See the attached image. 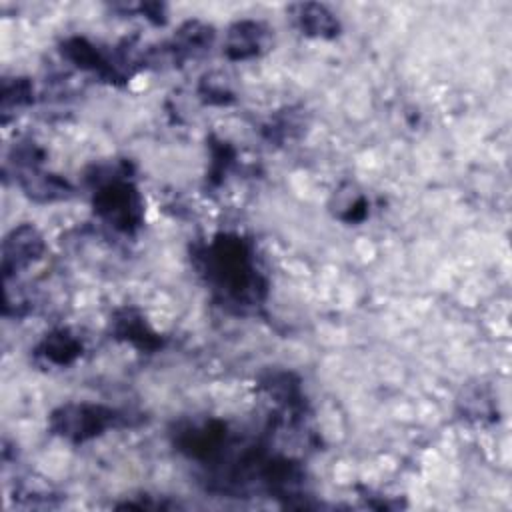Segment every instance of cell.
Here are the masks:
<instances>
[{
	"label": "cell",
	"instance_id": "cell-1",
	"mask_svg": "<svg viewBox=\"0 0 512 512\" xmlns=\"http://www.w3.org/2000/svg\"><path fill=\"white\" fill-rule=\"evenodd\" d=\"M208 282L240 306L256 304L264 294L248 244L238 236H218L202 256Z\"/></svg>",
	"mask_w": 512,
	"mask_h": 512
},
{
	"label": "cell",
	"instance_id": "cell-2",
	"mask_svg": "<svg viewBox=\"0 0 512 512\" xmlns=\"http://www.w3.org/2000/svg\"><path fill=\"white\" fill-rule=\"evenodd\" d=\"M94 212L114 230L128 234L142 224V198L122 170L100 182L94 192Z\"/></svg>",
	"mask_w": 512,
	"mask_h": 512
},
{
	"label": "cell",
	"instance_id": "cell-3",
	"mask_svg": "<svg viewBox=\"0 0 512 512\" xmlns=\"http://www.w3.org/2000/svg\"><path fill=\"white\" fill-rule=\"evenodd\" d=\"M120 414L102 404H64L50 416V428L54 434L80 444L100 436L104 430L120 424Z\"/></svg>",
	"mask_w": 512,
	"mask_h": 512
},
{
	"label": "cell",
	"instance_id": "cell-4",
	"mask_svg": "<svg viewBox=\"0 0 512 512\" xmlns=\"http://www.w3.org/2000/svg\"><path fill=\"white\" fill-rule=\"evenodd\" d=\"M44 238L30 224L16 226L2 244V272L4 278L24 270L44 254Z\"/></svg>",
	"mask_w": 512,
	"mask_h": 512
},
{
	"label": "cell",
	"instance_id": "cell-5",
	"mask_svg": "<svg viewBox=\"0 0 512 512\" xmlns=\"http://www.w3.org/2000/svg\"><path fill=\"white\" fill-rule=\"evenodd\" d=\"M270 44V30L256 20L234 22L224 40V54L230 60H248L260 56Z\"/></svg>",
	"mask_w": 512,
	"mask_h": 512
},
{
	"label": "cell",
	"instance_id": "cell-6",
	"mask_svg": "<svg viewBox=\"0 0 512 512\" xmlns=\"http://www.w3.org/2000/svg\"><path fill=\"white\" fill-rule=\"evenodd\" d=\"M290 16L298 30H302L306 36L314 38H334L340 32L338 18L322 4L316 2H304V4H292Z\"/></svg>",
	"mask_w": 512,
	"mask_h": 512
},
{
	"label": "cell",
	"instance_id": "cell-7",
	"mask_svg": "<svg viewBox=\"0 0 512 512\" xmlns=\"http://www.w3.org/2000/svg\"><path fill=\"white\" fill-rule=\"evenodd\" d=\"M214 40V28L208 24H202L198 20L186 22L180 26L172 42L166 46V54L172 60H184V58H194L210 48Z\"/></svg>",
	"mask_w": 512,
	"mask_h": 512
},
{
	"label": "cell",
	"instance_id": "cell-8",
	"mask_svg": "<svg viewBox=\"0 0 512 512\" xmlns=\"http://www.w3.org/2000/svg\"><path fill=\"white\" fill-rule=\"evenodd\" d=\"M114 334L120 340H128L130 344L142 348V350H156L162 340L158 338L156 332H152V328L144 322V318L132 310V308H124L120 310L114 320Z\"/></svg>",
	"mask_w": 512,
	"mask_h": 512
},
{
	"label": "cell",
	"instance_id": "cell-9",
	"mask_svg": "<svg viewBox=\"0 0 512 512\" xmlns=\"http://www.w3.org/2000/svg\"><path fill=\"white\" fill-rule=\"evenodd\" d=\"M82 354V342L68 330H54L44 336L36 348V356L52 366H68Z\"/></svg>",
	"mask_w": 512,
	"mask_h": 512
},
{
	"label": "cell",
	"instance_id": "cell-10",
	"mask_svg": "<svg viewBox=\"0 0 512 512\" xmlns=\"http://www.w3.org/2000/svg\"><path fill=\"white\" fill-rule=\"evenodd\" d=\"M20 184L24 188V192L38 200V202H52V200H60L66 198L70 192V186L66 180L54 176V174H46L40 172L38 168H26L20 172Z\"/></svg>",
	"mask_w": 512,
	"mask_h": 512
},
{
	"label": "cell",
	"instance_id": "cell-11",
	"mask_svg": "<svg viewBox=\"0 0 512 512\" xmlns=\"http://www.w3.org/2000/svg\"><path fill=\"white\" fill-rule=\"evenodd\" d=\"M62 54L82 70L98 72L100 76H114L116 66L110 64L96 46L84 38H70L62 44Z\"/></svg>",
	"mask_w": 512,
	"mask_h": 512
},
{
	"label": "cell",
	"instance_id": "cell-12",
	"mask_svg": "<svg viewBox=\"0 0 512 512\" xmlns=\"http://www.w3.org/2000/svg\"><path fill=\"white\" fill-rule=\"evenodd\" d=\"M368 214V200L358 192H346L344 200H336V216L348 224L362 222Z\"/></svg>",
	"mask_w": 512,
	"mask_h": 512
},
{
	"label": "cell",
	"instance_id": "cell-13",
	"mask_svg": "<svg viewBox=\"0 0 512 512\" xmlns=\"http://www.w3.org/2000/svg\"><path fill=\"white\" fill-rule=\"evenodd\" d=\"M32 100V84L24 78H14L12 82L4 80L2 84V112L6 114L12 106H22Z\"/></svg>",
	"mask_w": 512,
	"mask_h": 512
}]
</instances>
